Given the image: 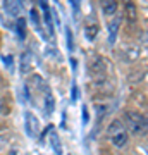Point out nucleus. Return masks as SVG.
Listing matches in <instances>:
<instances>
[{"instance_id": "3", "label": "nucleus", "mask_w": 148, "mask_h": 155, "mask_svg": "<svg viewBox=\"0 0 148 155\" xmlns=\"http://www.w3.org/2000/svg\"><path fill=\"white\" fill-rule=\"evenodd\" d=\"M24 129H26V134L29 138H36V134L40 133V121L31 112L24 114Z\"/></svg>"}, {"instance_id": "19", "label": "nucleus", "mask_w": 148, "mask_h": 155, "mask_svg": "<svg viewBox=\"0 0 148 155\" xmlns=\"http://www.w3.org/2000/svg\"><path fill=\"white\" fill-rule=\"evenodd\" d=\"M83 116H84V117H83V122L86 124V122H88V110H86V107H83Z\"/></svg>"}, {"instance_id": "12", "label": "nucleus", "mask_w": 148, "mask_h": 155, "mask_svg": "<svg viewBox=\"0 0 148 155\" xmlns=\"http://www.w3.org/2000/svg\"><path fill=\"white\" fill-rule=\"evenodd\" d=\"M97 33H98V26H97V24H88L86 28H84V36H86L90 41L97 38Z\"/></svg>"}, {"instance_id": "11", "label": "nucleus", "mask_w": 148, "mask_h": 155, "mask_svg": "<svg viewBox=\"0 0 148 155\" xmlns=\"http://www.w3.org/2000/svg\"><path fill=\"white\" fill-rule=\"evenodd\" d=\"M16 31H17V36L21 40L26 38V21H24V17H17V22H16Z\"/></svg>"}, {"instance_id": "1", "label": "nucleus", "mask_w": 148, "mask_h": 155, "mask_svg": "<svg viewBox=\"0 0 148 155\" xmlns=\"http://www.w3.org/2000/svg\"><path fill=\"white\" fill-rule=\"evenodd\" d=\"M126 122H127V127L133 134H145L148 133V121L146 117L140 114V112H126Z\"/></svg>"}, {"instance_id": "14", "label": "nucleus", "mask_w": 148, "mask_h": 155, "mask_svg": "<svg viewBox=\"0 0 148 155\" xmlns=\"http://www.w3.org/2000/svg\"><path fill=\"white\" fill-rule=\"evenodd\" d=\"M126 17L127 21H136V7H134V4L133 2H127L126 4Z\"/></svg>"}, {"instance_id": "13", "label": "nucleus", "mask_w": 148, "mask_h": 155, "mask_svg": "<svg viewBox=\"0 0 148 155\" xmlns=\"http://www.w3.org/2000/svg\"><path fill=\"white\" fill-rule=\"evenodd\" d=\"M54 97H52V93H48V91H45V112L47 114H52L54 112Z\"/></svg>"}, {"instance_id": "8", "label": "nucleus", "mask_w": 148, "mask_h": 155, "mask_svg": "<svg viewBox=\"0 0 148 155\" xmlns=\"http://www.w3.org/2000/svg\"><path fill=\"white\" fill-rule=\"evenodd\" d=\"M100 5L105 16H112L117 11V0H100Z\"/></svg>"}, {"instance_id": "21", "label": "nucleus", "mask_w": 148, "mask_h": 155, "mask_svg": "<svg viewBox=\"0 0 148 155\" xmlns=\"http://www.w3.org/2000/svg\"><path fill=\"white\" fill-rule=\"evenodd\" d=\"M71 4H72V9H74V11H77V9H79V5H77L76 0H71Z\"/></svg>"}, {"instance_id": "17", "label": "nucleus", "mask_w": 148, "mask_h": 155, "mask_svg": "<svg viewBox=\"0 0 148 155\" xmlns=\"http://www.w3.org/2000/svg\"><path fill=\"white\" fill-rule=\"evenodd\" d=\"M4 62H5V66L11 69L12 67V55H9V57H4Z\"/></svg>"}, {"instance_id": "7", "label": "nucleus", "mask_w": 148, "mask_h": 155, "mask_svg": "<svg viewBox=\"0 0 148 155\" xmlns=\"http://www.w3.org/2000/svg\"><path fill=\"white\" fill-rule=\"evenodd\" d=\"M35 62H33V54L31 52H24L21 55V72L22 74H28V72L33 69Z\"/></svg>"}, {"instance_id": "16", "label": "nucleus", "mask_w": 148, "mask_h": 155, "mask_svg": "<svg viewBox=\"0 0 148 155\" xmlns=\"http://www.w3.org/2000/svg\"><path fill=\"white\" fill-rule=\"evenodd\" d=\"M31 19H33V22H35V26H40V16H38V12L35 11H31Z\"/></svg>"}, {"instance_id": "9", "label": "nucleus", "mask_w": 148, "mask_h": 155, "mask_svg": "<svg viewBox=\"0 0 148 155\" xmlns=\"http://www.w3.org/2000/svg\"><path fill=\"white\" fill-rule=\"evenodd\" d=\"M38 4L43 9L45 22H47V26L50 28V35H54V24H52V14H50V9H48V0H38Z\"/></svg>"}, {"instance_id": "18", "label": "nucleus", "mask_w": 148, "mask_h": 155, "mask_svg": "<svg viewBox=\"0 0 148 155\" xmlns=\"http://www.w3.org/2000/svg\"><path fill=\"white\" fill-rule=\"evenodd\" d=\"M77 97H79V91H77V86L74 84V86H72V100H76Z\"/></svg>"}, {"instance_id": "20", "label": "nucleus", "mask_w": 148, "mask_h": 155, "mask_svg": "<svg viewBox=\"0 0 148 155\" xmlns=\"http://www.w3.org/2000/svg\"><path fill=\"white\" fill-rule=\"evenodd\" d=\"M4 147H5V138H4V136H0V150L4 148Z\"/></svg>"}, {"instance_id": "10", "label": "nucleus", "mask_w": 148, "mask_h": 155, "mask_svg": "<svg viewBox=\"0 0 148 155\" xmlns=\"http://www.w3.org/2000/svg\"><path fill=\"white\" fill-rule=\"evenodd\" d=\"M119 19H114V21L109 24V41L110 43H115V36H117V31H119Z\"/></svg>"}, {"instance_id": "4", "label": "nucleus", "mask_w": 148, "mask_h": 155, "mask_svg": "<svg viewBox=\"0 0 148 155\" xmlns=\"http://www.w3.org/2000/svg\"><path fill=\"white\" fill-rule=\"evenodd\" d=\"M47 129H48V143H50V147H52V150H54L57 155H62L64 153V148H62L61 138H59V134H57V131H55V127L48 126Z\"/></svg>"}, {"instance_id": "6", "label": "nucleus", "mask_w": 148, "mask_h": 155, "mask_svg": "<svg viewBox=\"0 0 148 155\" xmlns=\"http://www.w3.org/2000/svg\"><path fill=\"white\" fill-rule=\"evenodd\" d=\"M105 71H107V66H105L104 59H93L90 62V72L93 74L95 78H104L105 76Z\"/></svg>"}, {"instance_id": "2", "label": "nucleus", "mask_w": 148, "mask_h": 155, "mask_svg": "<svg viewBox=\"0 0 148 155\" xmlns=\"http://www.w3.org/2000/svg\"><path fill=\"white\" fill-rule=\"evenodd\" d=\"M109 138H110V141H112L115 147H119V148H122V147L127 143V131H126V127H124V124H122L119 119H115V121L110 122Z\"/></svg>"}, {"instance_id": "15", "label": "nucleus", "mask_w": 148, "mask_h": 155, "mask_svg": "<svg viewBox=\"0 0 148 155\" xmlns=\"http://www.w3.org/2000/svg\"><path fill=\"white\" fill-rule=\"evenodd\" d=\"M66 36H67V47H69V50H72L74 48V41H72V33L69 28H66Z\"/></svg>"}, {"instance_id": "5", "label": "nucleus", "mask_w": 148, "mask_h": 155, "mask_svg": "<svg viewBox=\"0 0 148 155\" xmlns=\"http://www.w3.org/2000/svg\"><path fill=\"white\" fill-rule=\"evenodd\" d=\"M21 2L19 0H4V11L7 16L11 17H19L21 16Z\"/></svg>"}]
</instances>
